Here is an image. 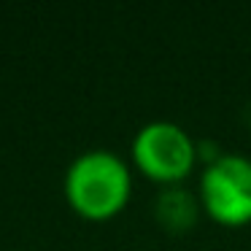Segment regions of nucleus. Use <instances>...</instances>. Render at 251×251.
I'll use <instances>...</instances> for the list:
<instances>
[{"label": "nucleus", "instance_id": "nucleus-4", "mask_svg": "<svg viewBox=\"0 0 251 251\" xmlns=\"http://www.w3.org/2000/svg\"><path fill=\"white\" fill-rule=\"evenodd\" d=\"M202 208L197 200V192L184 186H162V192L154 200V216L168 232H186L197 224Z\"/></svg>", "mask_w": 251, "mask_h": 251}, {"label": "nucleus", "instance_id": "nucleus-2", "mask_svg": "<svg viewBox=\"0 0 251 251\" xmlns=\"http://www.w3.org/2000/svg\"><path fill=\"white\" fill-rule=\"evenodd\" d=\"M130 157L135 170L149 181L159 186H181L200 159V146L186 127L168 119H154L132 135Z\"/></svg>", "mask_w": 251, "mask_h": 251}, {"label": "nucleus", "instance_id": "nucleus-1", "mask_svg": "<svg viewBox=\"0 0 251 251\" xmlns=\"http://www.w3.org/2000/svg\"><path fill=\"white\" fill-rule=\"evenodd\" d=\"M62 192L73 211L87 222L119 216L132 195V170L111 149H87L71 159Z\"/></svg>", "mask_w": 251, "mask_h": 251}, {"label": "nucleus", "instance_id": "nucleus-3", "mask_svg": "<svg viewBox=\"0 0 251 251\" xmlns=\"http://www.w3.org/2000/svg\"><path fill=\"white\" fill-rule=\"evenodd\" d=\"M197 200L219 227L251 224V159L235 151L213 154L197 181Z\"/></svg>", "mask_w": 251, "mask_h": 251}]
</instances>
